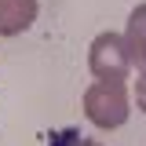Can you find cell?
Segmentation results:
<instances>
[{
	"label": "cell",
	"instance_id": "6da1fadb",
	"mask_svg": "<svg viewBox=\"0 0 146 146\" xmlns=\"http://www.w3.org/2000/svg\"><path fill=\"white\" fill-rule=\"evenodd\" d=\"M36 15V0H0V33H15Z\"/></svg>",
	"mask_w": 146,
	"mask_h": 146
}]
</instances>
